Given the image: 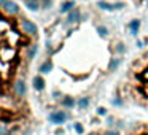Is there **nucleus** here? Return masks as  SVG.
Masks as SVG:
<instances>
[{"instance_id": "f257e3e1", "label": "nucleus", "mask_w": 148, "mask_h": 135, "mask_svg": "<svg viewBox=\"0 0 148 135\" xmlns=\"http://www.w3.org/2000/svg\"><path fill=\"white\" fill-rule=\"evenodd\" d=\"M21 37L11 27L8 19L0 14V81L5 80L10 73L13 62L18 57V45Z\"/></svg>"}, {"instance_id": "f03ea898", "label": "nucleus", "mask_w": 148, "mask_h": 135, "mask_svg": "<svg viewBox=\"0 0 148 135\" xmlns=\"http://www.w3.org/2000/svg\"><path fill=\"white\" fill-rule=\"evenodd\" d=\"M126 78L129 80V89L132 87L134 94L148 100V49L132 61Z\"/></svg>"}, {"instance_id": "7ed1b4c3", "label": "nucleus", "mask_w": 148, "mask_h": 135, "mask_svg": "<svg viewBox=\"0 0 148 135\" xmlns=\"http://www.w3.org/2000/svg\"><path fill=\"white\" fill-rule=\"evenodd\" d=\"M69 115L65 111H62V110H58V111H53L51 115H49V121L53 122V124H64L65 121H67Z\"/></svg>"}, {"instance_id": "20e7f679", "label": "nucleus", "mask_w": 148, "mask_h": 135, "mask_svg": "<svg viewBox=\"0 0 148 135\" xmlns=\"http://www.w3.org/2000/svg\"><path fill=\"white\" fill-rule=\"evenodd\" d=\"M21 29H23L24 33H27V35H37V26L32 21L24 19L23 22H21Z\"/></svg>"}, {"instance_id": "39448f33", "label": "nucleus", "mask_w": 148, "mask_h": 135, "mask_svg": "<svg viewBox=\"0 0 148 135\" xmlns=\"http://www.w3.org/2000/svg\"><path fill=\"white\" fill-rule=\"evenodd\" d=\"M26 83H24L23 80H18L16 83H14V92H16L18 97H23L26 95Z\"/></svg>"}, {"instance_id": "423d86ee", "label": "nucleus", "mask_w": 148, "mask_h": 135, "mask_svg": "<svg viewBox=\"0 0 148 135\" xmlns=\"http://www.w3.org/2000/svg\"><path fill=\"white\" fill-rule=\"evenodd\" d=\"M5 13H7V14H11V16H14V14L19 13V7H18L14 2H10V0H8V3L5 5Z\"/></svg>"}, {"instance_id": "0eeeda50", "label": "nucleus", "mask_w": 148, "mask_h": 135, "mask_svg": "<svg viewBox=\"0 0 148 135\" xmlns=\"http://www.w3.org/2000/svg\"><path fill=\"white\" fill-rule=\"evenodd\" d=\"M119 65H121V59H119V57H113L112 61H110V64H108V72H110V73L115 72Z\"/></svg>"}, {"instance_id": "6e6552de", "label": "nucleus", "mask_w": 148, "mask_h": 135, "mask_svg": "<svg viewBox=\"0 0 148 135\" xmlns=\"http://www.w3.org/2000/svg\"><path fill=\"white\" fill-rule=\"evenodd\" d=\"M34 87H35L37 91H42L43 87H45V81H43L42 76H35V78H34Z\"/></svg>"}, {"instance_id": "1a4fd4ad", "label": "nucleus", "mask_w": 148, "mask_h": 135, "mask_svg": "<svg viewBox=\"0 0 148 135\" xmlns=\"http://www.w3.org/2000/svg\"><path fill=\"white\" fill-rule=\"evenodd\" d=\"M77 105H78V108H80V110L88 108V106H89V97H81V99L77 102Z\"/></svg>"}, {"instance_id": "9d476101", "label": "nucleus", "mask_w": 148, "mask_h": 135, "mask_svg": "<svg viewBox=\"0 0 148 135\" xmlns=\"http://www.w3.org/2000/svg\"><path fill=\"white\" fill-rule=\"evenodd\" d=\"M62 105H64L65 108H73V106H75V100L72 99V97H64V99H62Z\"/></svg>"}, {"instance_id": "9b49d317", "label": "nucleus", "mask_w": 148, "mask_h": 135, "mask_svg": "<svg viewBox=\"0 0 148 135\" xmlns=\"http://www.w3.org/2000/svg\"><path fill=\"white\" fill-rule=\"evenodd\" d=\"M26 5H27V8L32 10V11L38 10V2H37V0H26Z\"/></svg>"}, {"instance_id": "f8f14e48", "label": "nucleus", "mask_w": 148, "mask_h": 135, "mask_svg": "<svg viewBox=\"0 0 148 135\" xmlns=\"http://www.w3.org/2000/svg\"><path fill=\"white\" fill-rule=\"evenodd\" d=\"M78 18H80V11H78V10H73L70 14H69V22H77Z\"/></svg>"}, {"instance_id": "ddd939ff", "label": "nucleus", "mask_w": 148, "mask_h": 135, "mask_svg": "<svg viewBox=\"0 0 148 135\" xmlns=\"http://www.w3.org/2000/svg\"><path fill=\"white\" fill-rule=\"evenodd\" d=\"M51 68H53V64L48 61V62H45V64L40 67V72H42V73H48V72H51Z\"/></svg>"}, {"instance_id": "4468645a", "label": "nucleus", "mask_w": 148, "mask_h": 135, "mask_svg": "<svg viewBox=\"0 0 148 135\" xmlns=\"http://www.w3.org/2000/svg\"><path fill=\"white\" fill-rule=\"evenodd\" d=\"M35 54H37V45L29 46V49H27V59H32Z\"/></svg>"}, {"instance_id": "2eb2a0df", "label": "nucleus", "mask_w": 148, "mask_h": 135, "mask_svg": "<svg viewBox=\"0 0 148 135\" xmlns=\"http://www.w3.org/2000/svg\"><path fill=\"white\" fill-rule=\"evenodd\" d=\"M102 135H121V132L116 130V129H107Z\"/></svg>"}, {"instance_id": "dca6fc26", "label": "nucleus", "mask_w": 148, "mask_h": 135, "mask_svg": "<svg viewBox=\"0 0 148 135\" xmlns=\"http://www.w3.org/2000/svg\"><path fill=\"white\" fill-rule=\"evenodd\" d=\"M73 127H75V130H77V132H78V134H83V132H84V129H83V125H81V124H80V122H75V125H73Z\"/></svg>"}, {"instance_id": "f3484780", "label": "nucleus", "mask_w": 148, "mask_h": 135, "mask_svg": "<svg viewBox=\"0 0 148 135\" xmlns=\"http://www.w3.org/2000/svg\"><path fill=\"white\" fill-rule=\"evenodd\" d=\"M97 115H100V116H103V115H107V110L103 108V106H100L99 110H97Z\"/></svg>"}, {"instance_id": "a211bd4d", "label": "nucleus", "mask_w": 148, "mask_h": 135, "mask_svg": "<svg viewBox=\"0 0 148 135\" xmlns=\"http://www.w3.org/2000/svg\"><path fill=\"white\" fill-rule=\"evenodd\" d=\"M70 7H72V3H65L64 7H62V11H67V10H70Z\"/></svg>"}, {"instance_id": "6ab92c4d", "label": "nucleus", "mask_w": 148, "mask_h": 135, "mask_svg": "<svg viewBox=\"0 0 148 135\" xmlns=\"http://www.w3.org/2000/svg\"><path fill=\"white\" fill-rule=\"evenodd\" d=\"M0 135H8V132L5 127H0Z\"/></svg>"}, {"instance_id": "aec40b11", "label": "nucleus", "mask_w": 148, "mask_h": 135, "mask_svg": "<svg viewBox=\"0 0 148 135\" xmlns=\"http://www.w3.org/2000/svg\"><path fill=\"white\" fill-rule=\"evenodd\" d=\"M7 3H8V0H0V8H2V7L5 8V5H7Z\"/></svg>"}, {"instance_id": "412c9836", "label": "nucleus", "mask_w": 148, "mask_h": 135, "mask_svg": "<svg viewBox=\"0 0 148 135\" xmlns=\"http://www.w3.org/2000/svg\"><path fill=\"white\" fill-rule=\"evenodd\" d=\"M88 135H102V134H99V132H91V134H88Z\"/></svg>"}, {"instance_id": "4be33fe9", "label": "nucleus", "mask_w": 148, "mask_h": 135, "mask_svg": "<svg viewBox=\"0 0 148 135\" xmlns=\"http://www.w3.org/2000/svg\"><path fill=\"white\" fill-rule=\"evenodd\" d=\"M8 135H13V134H8Z\"/></svg>"}]
</instances>
